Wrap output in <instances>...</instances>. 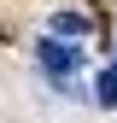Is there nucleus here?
Listing matches in <instances>:
<instances>
[{
    "label": "nucleus",
    "mask_w": 117,
    "mask_h": 123,
    "mask_svg": "<svg viewBox=\"0 0 117 123\" xmlns=\"http://www.w3.org/2000/svg\"><path fill=\"white\" fill-rule=\"evenodd\" d=\"M35 53H41V65H47L53 76H70V70L82 65V53H76V47H64V41H58V35H47V41H41Z\"/></svg>",
    "instance_id": "f257e3e1"
},
{
    "label": "nucleus",
    "mask_w": 117,
    "mask_h": 123,
    "mask_svg": "<svg viewBox=\"0 0 117 123\" xmlns=\"http://www.w3.org/2000/svg\"><path fill=\"white\" fill-rule=\"evenodd\" d=\"M53 35H88V18H82V12H58V18H53Z\"/></svg>",
    "instance_id": "f03ea898"
},
{
    "label": "nucleus",
    "mask_w": 117,
    "mask_h": 123,
    "mask_svg": "<svg viewBox=\"0 0 117 123\" xmlns=\"http://www.w3.org/2000/svg\"><path fill=\"white\" fill-rule=\"evenodd\" d=\"M94 94H99V105H117V70L99 76V88H94Z\"/></svg>",
    "instance_id": "7ed1b4c3"
}]
</instances>
